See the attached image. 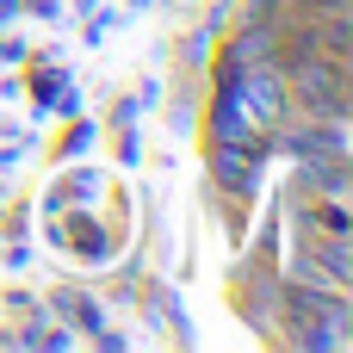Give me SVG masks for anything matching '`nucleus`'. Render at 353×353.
<instances>
[{"label":"nucleus","instance_id":"nucleus-1","mask_svg":"<svg viewBox=\"0 0 353 353\" xmlns=\"http://www.w3.org/2000/svg\"><path fill=\"white\" fill-rule=\"evenodd\" d=\"M279 68H285V99H292L298 118H335V124H347V56L298 50Z\"/></svg>","mask_w":353,"mask_h":353},{"label":"nucleus","instance_id":"nucleus-2","mask_svg":"<svg viewBox=\"0 0 353 353\" xmlns=\"http://www.w3.org/2000/svg\"><path fill=\"white\" fill-rule=\"evenodd\" d=\"M267 143H205V174H211V192L217 199H236V205H254L261 186H267Z\"/></svg>","mask_w":353,"mask_h":353},{"label":"nucleus","instance_id":"nucleus-3","mask_svg":"<svg viewBox=\"0 0 353 353\" xmlns=\"http://www.w3.org/2000/svg\"><path fill=\"white\" fill-rule=\"evenodd\" d=\"M205 143H267V124L248 112V99L236 87H211L205 105Z\"/></svg>","mask_w":353,"mask_h":353},{"label":"nucleus","instance_id":"nucleus-4","mask_svg":"<svg viewBox=\"0 0 353 353\" xmlns=\"http://www.w3.org/2000/svg\"><path fill=\"white\" fill-rule=\"evenodd\" d=\"M43 310L56 316V323H74L87 341H99V347H124V335L118 329H105V310H99V298L93 292H81V285H56L50 298H43Z\"/></svg>","mask_w":353,"mask_h":353},{"label":"nucleus","instance_id":"nucleus-5","mask_svg":"<svg viewBox=\"0 0 353 353\" xmlns=\"http://www.w3.org/2000/svg\"><path fill=\"white\" fill-rule=\"evenodd\" d=\"M211 43H217V37H211L205 25L180 31V68H186V74H205V62H211Z\"/></svg>","mask_w":353,"mask_h":353},{"label":"nucleus","instance_id":"nucleus-6","mask_svg":"<svg viewBox=\"0 0 353 353\" xmlns=\"http://www.w3.org/2000/svg\"><path fill=\"white\" fill-rule=\"evenodd\" d=\"M93 130H99V124H93V118H81V112H74V118H68V130H62V137H56V161H68V155H81V149H87V143H93Z\"/></svg>","mask_w":353,"mask_h":353},{"label":"nucleus","instance_id":"nucleus-7","mask_svg":"<svg viewBox=\"0 0 353 353\" xmlns=\"http://www.w3.org/2000/svg\"><path fill=\"white\" fill-rule=\"evenodd\" d=\"M118 130V161L124 168H137V155H143V137H137V124H112Z\"/></svg>","mask_w":353,"mask_h":353},{"label":"nucleus","instance_id":"nucleus-8","mask_svg":"<svg viewBox=\"0 0 353 353\" xmlns=\"http://www.w3.org/2000/svg\"><path fill=\"white\" fill-rule=\"evenodd\" d=\"M230 6H236V0H211V12H205V19H199V25H205V31H211V37H217V31H223V25H230Z\"/></svg>","mask_w":353,"mask_h":353},{"label":"nucleus","instance_id":"nucleus-9","mask_svg":"<svg viewBox=\"0 0 353 353\" xmlns=\"http://www.w3.org/2000/svg\"><path fill=\"white\" fill-rule=\"evenodd\" d=\"M248 6V19H279L285 12V0H242Z\"/></svg>","mask_w":353,"mask_h":353},{"label":"nucleus","instance_id":"nucleus-10","mask_svg":"<svg viewBox=\"0 0 353 353\" xmlns=\"http://www.w3.org/2000/svg\"><path fill=\"white\" fill-rule=\"evenodd\" d=\"M31 19H62V0H25Z\"/></svg>","mask_w":353,"mask_h":353},{"label":"nucleus","instance_id":"nucleus-11","mask_svg":"<svg viewBox=\"0 0 353 353\" xmlns=\"http://www.w3.org/2000/svg\"><path fill=\"white\" fill-rule=\"evenodd\" d=\"M292 12H335V6H347V0H285Z\"/></svg>","mask_w":353,"mask_h":353},{"label":"nucleus","instance_id":"nucleus-12","mask_svg":"<svg viewBox=\"0 0 353 353\" xmlns=\"http://www.w3.org/2000/svg\"><path fill=\"white\" fill-rule=\"evenodd\" d=\"M19 12H25V0H0V31H6V25L19 19Z\"/></svg>","mask_w":353,"mask_h":353}]
</instances>
